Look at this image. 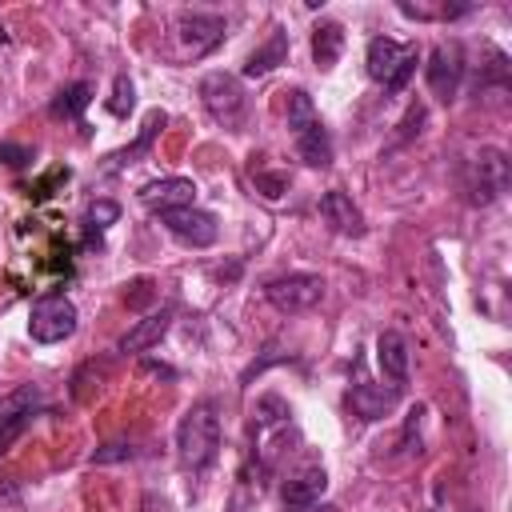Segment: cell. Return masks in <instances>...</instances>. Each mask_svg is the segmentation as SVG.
Wrapping results in <instances>:
<instances>
[{
	"instance_id": "d6986e66",
	"label": "cell",
	"mask_w": 512,
	"mask_h": 512,
	"mask_svg": "<svg viewBox=\"0 0 512 512\" xmlns=\"http://www.w3.org/2000/svg\"><path fill=\"white\" fill-rule=\"evenodd\" d=\"M340 52H344V28H340L336 20H320V24L312 28V60H316V68H320V72L336 68Z\"/></svg>"
},
{
	"instance_id": "277c9868",
	"label": "cell",
	"mask_w": 512,
	"mask_h": 512,
	"mask_svg": "<svg viewBox=\"0 0 512 512\" xmlns=\"http://www.w3.org/2000/svg\"><path fill=\"white\" fill-rule=\"evenodd\" d=\"M76 324H80V312L64 292L40 296L32 304V316H28V332H32L36 344H60L76 332Z\"/></svg>"
},
{
	"instance_id": "cb8c5ba5",
	"label": "cell",
	"mask_w": 512,
	"mask_h": 512,
	"mask_svg": "<svg viewBox=\"0 0 512 512\" xmlns=\"http://www.w3.org/2000/svg\"><path fill=\"white\" fill-rule=\"evenodd\" d=\"M416 64H420V52H416V44H412V48H408V56H404V64L396 68V76H392V80L384 84V92H392V96H396V92H404V84L412 80V72H416Z\"/></svg>"
},
{
	"instance_id": "7a4b0ae2",
	"label": "cell",
	"mask_w": 512,
	"mask_h": 512,
	"mask_svg": "<svg viewBox=\"0 0 512 512\" xmlns=\"http://www.w3.org/2000/svg\"><path fill=\"white\" fill-rule=\"evenodd\" d=\"M224 32H228V24H224L220 12H192V8L176 12V20H172V60L188 64V60L208 56L224 40Z\"/></svg>"
},
{
	"instance_id": "3957f363",
	"label": "cell",
	"mask_w": 512,
	"mask_h": 512,
	"mask_svg": "<svg viewBox=\"0 0 512 512\" xmlns=\"http://www.w3.org/2000/svg\"><path fill=\"white\" fill-rule=\"evenodd\" d=\"M200 100H204L208 116H212L216 124H224L228 132H240V128H244L248 96H244V88H240L236 76H228V72H208V76L200 80Z\"/></svg>"
},
{
	"instance_id": "5bb4252c",
	"label": "cell",
	"mask_w": 512,
	"mask_h": 512,
	"mask_svg": "<svg viewBox=\"0 0 512 512\" xmlns=\"http://www.w3.org/2000/svg\"><path fill=\"white\" fill-rule=\"evenodd\" d=\"M376 364H380V372L392 380V388H404L408 384V376H412V360H408V340L400 336V332H380L376 336Z\"/></svg>"
},
{
	"instance_id": "2e32d148",
	"label": "cell",
	"mask_w": 512,
	"mask_h": 512,
	"mask_svg": "<svg viewBox=\"0 0 512 512\" xmlns=\"http://www.w3.org/2000/svg\"><path fill=\"white\" fill-rule=\"evenodd\" d=\"M164 124H168V112H164V108H152V112L144 116V128H140V136H136V140H132L128 148H120V152H112V156H108V172H120V168L136 164L140 156H148Z\"/></svg>"
},
{
	"instance_id": "ffe728a7",
	"label": "cell",
	"mask_w": 512,
	"mask_h": 512,
	"mask_svg": "<svg viewBox=\"0 0 512 512\" xmlns=\"http://www.w3.org/2000/svg\"><path fill=\"white\" fill-rule=\"evenodd\" d=\"M284 504H320V496L328 492V476L324 468H304L296 476L284 480Z\"/></svg>"
},
{
	"instance_id": "8fae6325",
	"label": "cell",
	"mask_w": 512,
	"mask_h": 512,
	"mask_svg": "<svg viewBox=\"0 0 512 512\" xmlns=\"http://www.w3.org/2000/svg\"><path fill=\"white\" fill-rule=\"evenodd\" d=\"M288 128H292V140H296V156L308 168H328L332 164V136L320 124V116H308V120L288 124Z\"/></svg>"
},
{
	"instance_id": "6da1fadb",
	"label": "cell",
	"mask_w": 512,
	"mask_h": 512,
	"mask_svg": "<svg viewBox=\"0 0 512 512\" xmlns=\"http://www.w3.org/2000/svg\"><path fill=\"white\" fill-rule=\"evenodd\" d=\"M176 456L188 472H204L220 456V416L212 400H196L176 424Z\"/></svg>"
},
{
	"instance_id": "f546056e",
	"label": "cell",
	"mask_w": 512,
	"mask_h": 512,
	"mask_svg": "<svg viewBox=\"0 0 512 512\" xmlns=\"http://www.w3.org/2000/svg\"><path fill=\"white\" fill-rule=\"evenodd\" d=\"M0 44H8V32H4V24H0Z\"/></svg>"
},
{
	"instance_id": "ac0fdd59",
	"label": "cell",
	"mask_w": 512,
	"mask_h": 512,
	"mask_svg": "<svg viewBox=\"0 0 512 512\" xmlns=\"http://www.w3.org/2000/svg\"><path fill=\"white\" fill-rule=\"evenodd\" d=\"M280 64H288V32L276 24V28L268 32V40H264L248 60H244V76H252V80H256V76H268V72H272V68H280Z\"/></svg>"
},
{
	"instance_id": "8992f818",
	"label": "cell",
	"mask_w": 512,
	"mask_h": 512,
	"mask_svg": "<svg viewBox=\"0 0 512 512\" xmlns=\"http://www.w3.org/2000/svg\"><path fill=\"white\" fill-rule=\"evenodd\" d=\"M324 296V280L316 272H288V276H276L264 284V300L276 308V312H308L316 308Z\"/></svg>"
},
{
	"instance_id": "f1b7e54d",
	"label": "cell",
	"mask_w": 512,
	"mask_h": 512,
	"mask_svg": "<svg viewBox=\"0 0 512 512\" xmlns=\"http://www.w3.org/2000/svg\"><path fill=\"white\" fill-rule=\"evenodd\" d=\"M284 512H336L328 504H284Z\"/></svg>"
},
{
	"instance_id": "52a82bcc",
	"label": "cell",
	"mask_w": 512,
	"mask_h": 512,
	"mask_svg": "<svg viewBox=\"0 0 512 512\" xmlns=\"http://www.w3.org/2000/svg\"><path fill=\"white\" fill-rule=\"evenodd\" d=\"M160 224L180 240V244H188V248H208V244H216V236H220V224H216V216L212 212H204V208H172V212H160Z\"/></svg>"
},
{
	"instance_id": "30bf717a",
	"label": "cell",
	"mask_w": 512,
	"mask_h": 512,
	"mask_svg": "<svg viewBox=\"0 0 512 512\" xmlns=\"http://www.w3.org/2000/svg\"><path fill=\"white\" fill-rule=\"evenodd\" d=\"M196 200V184L188 176H164V180H148L140 188V204L148 212H172V208H192Z\"/></svg>"
},
{
	"instance_id": "e0dca14e",
	"label": "cell",
	"mask_w": 512,
	"mask_h": 512,
	"mask_svg": "<svg viewBox=\"0 0 512 512\" xmlns=\"http://www.w3.org/2000/svg\"><path fill=\"white\" fill-rule=\"evenodd\" d=\"M408 48L412 44H396L392 36H376V40H368V76L372 80H380V84H388L392 76H396V68L404 64V56H408Z\"/></svg>"
},
{
	"instance_id": "5b68a950",
	"label": "cell",
	"mask_w": 512,
	"mask_h": 512,
	"mask_svg": "<svg viewBox=\"0 0 512 512\" xmlns=\"http://www.w3.org/2000/svg\"><path fill=\"white\" fill-rule=\"evenodd\" d=\"M508 180H512V168H508V156L500 148H480L468 164V200L472 204H492L508 192Z\"/></svg>"
},
{
	"instance_id": "603a6c76",
	"label": "cell",
	"mask_w": 512,
	"mask_h": 512,
	"mask_svg": "<svg viewBox=\"0 0 512 512\" xmlns=\"http://www.w3.org/2000/svg\"><path fill=\"white\" fill-rule=\"evenodd\" d=\"M84 220H88V228L104 232V228H112V224L120 220V204H116V200H92L88 212H84Z\"/></svg>"
},
{
	"instance_id": "d4e9b609",
	"label": "cell",
	"mask_w": 512,
	"mask_h": 512,
	"mask_svg": "<svg viewBox=\"0 0 512 512\" xmlns=\"http://www.w3.org/2000/svg\"><path fill=\"white\" fill-rule=\"evenodd\" d=\"M0 164L4 168H24V164H32V148L16 144V140H0Z\"/></svg>"
},
{
	"instance_id": "7c38bea8",
	"label": "cell",
	"mask_w": 512,
	"mask_h": 512,
	"mask_svg": "<svg viewBox=\"0 0 512 512\" xmlns=\"http://www.w3.org/2000/svg\"><path fill=\"white\" fill-rule=\"evenodd\" d=\"M320 216H324L328 228L340 232V236H364V212H360V208L352 204V196L340 192V188H328V192L320 196Z\"/></svg>"
},
{
	"instance_id": "9a60e30c",
	"label": "cell",
	"mask_w": 512,
	"mask_h": 512,
	"mask_svg": "<svg viewBox=\"0 0 512 512\" xmlns=\"http://www.w3.org/2000/svg\"><path fill=\"white\" fill-rule=\"evenodd\" d=\"M396 400H400V388H384V384H352V392H348V408H352V416H360V420H384L392 408H396Z\"/></svg>"
},
{
	"instance_id": "7402d4cb",
	"label": "cell",
	"mask_w": 512,
	"mask_h": 512,
	"mask_svg": "<svg viewBox=\"0 0 512 512\" xmlns=\"http://www.w3.org/2000/svg\"><path fill=\"white\" fill-rule=\"evenodd\" d=\"M132 108H136V84H132V76H128V72H120V76L112 80V100H108V112L124 120Z\"/></svg>"
},
{
	"instance_id": "4316f807",
	"label": "cell",
	"mask_w": 512,
	"mask_h": 512,
	"mask_svg": "<svg viewBox=\"0 0 512 512\" xmlns=\"http://www.w3.org/2000/svg\"><path fill=\"white\" fill-rule=\"evenodd\" d=\"M128 456H136V448L132 444H104V448H96L92 452V464H112V460H128Z\"/></svg>"
},
{
	"instance_id": "9c48e42d",
	"label": "cell",
	"mask_w": 512,
	"mask_h": 512,
	"mask_svg": "<svg viewBox=\"0 0 512 512\" xmlns=\"http://www.w3.org/2000/svg\"><path fill=\"white\" fill-rule=\"evenodd\" d=\"M460 76H464V56L456 44H436L428 56V88L432 96H440L444 104L456 100L460 92Z\"/></svg>"
},
{
	"instance_id": "4fadbf2b",
	"label": "cell",
	"mask_w": 512,
	"mask_h": 512,
	"mask_svg": "<svg viewBox=\"0 0 512 512\" xmlns=\"http://www.w3.org/2000/svg\"><path fill=\"white\" fill-rule=\"evenodd\" d=\"M172 308L164 304V308H156V312H148V316H140L124 336H120V352H148V348H156L164 336H168V328H172Z\"/></svg>"
},
{
	"instance_id": "484cf974",
	"label": "cell",
	"mask_w": 512,
	"mask_h": 512,
	"mask_svg": "<svg viewBox=\"0 0 512 512\" xmlns=\"http://www.w3.org/2000/svg\"><path fill=\"white\" fill-rule=\"evenodd\" d=\"M128 288H132V292H124L128 308H144V304H152V300H156V288H152V280H132Z\"/></svg>"
},
{
	"instance_id": "44dd1931",
	"label": "cell",
	"mask_w": 512,
	"mask_h": 512,
	"mask_svg": "<svg viewBox=\"0 0 512 512\" xmlns=\"http://www.w3.org/2000/svg\"><path fill=\"white\" fill-rule=\"evenodd\" d=\"M88 104H92V84H88V80H72V84H64V88L52 96L48 116H52V120H76Z\"/></svg>"
},
{
	"instance_id": "ba28073f",
	"label": "cell",
	"mask_w": 512,
	"mask_h": 512,
	"mask_svg": "<svg viewBox=\"0 0 512 512\" xmlns=\"http://www.w3.org/2000/svg\"><path fill=\"white\" fill-rule=\"evenodd\" d=\"M36 404H40V392L32 384H20L16 392L0 396V456L24 436V428L32 424Z\"/></svg>"
},
{
	"instance_id": "83f0119b",
	"label": "cell",
	"mask_w": 512,
	"mask_h": 512,
	"mask_svg": "<svg viewBox=\"0 0 512 512\" xmlns=\"http://www.w3.org/2000/svg\"><path fill=\"white\" fill-rule=\"evenodd\" d=\"M256 188H260L268 200H276V196L288 188V180H284V176H256Z\"/></svg>"
}]
</instances>
